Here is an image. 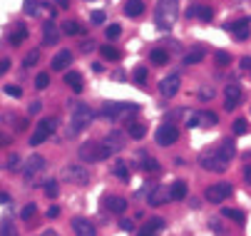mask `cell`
<instances>
[{
    "instance_id": "obj_1",
    "label": "cell",
    "mask_w": 251,
    "mask_h": 236,
    "mask_svg": "<svg viewBox=\"0 0 251 236\" xmlns=\"http://www.w3.org/2000/svg\"><path fill=\"white\" fill-rule=\"evenodd\" d=\"M234 157V140H224L217 149H211L199 157V164L209 172H226V166Z\"/></svg>"
},
{
    "instance_id": "obj_2",
    "label": "cell",
    "mask_w": 251,
    "mask_h": 236,
    "mask_svg": "<svg viewBox=\"0 0 251 236\" xmlns=\"http://www.w3.org/2000/svg\"><path fill=\"white\" fill-rule=\"evenodd\" d=\"M176 15H179V0H157L154 18H157V27L159 30H169L174 25Z\"/></svg>"
},
{
    "instance_id": "obj_3",
    "label": "cell",
    "mask_w": 251,
    "mask_h": 236,
    "mask_svg": "<svg viewBox=\"0 0 251 236\" xmlns=\"http://www.w3.org/2000/svg\"><path fill=\"white\" fill-rule=\"evenodd\" d=\"M70 112H73V117H70V134H77V132H82L90 122H92V110L87 107V105H82V102H70Z\"/></svg>"
},
{
    "instance_id": "obj_4",
    "label": "cell",
    "mask_w": 251,
    "mask_h": 236,
    "mask_svg": "<svg viewBox=\"0 0 251 236\" xmlns=\"http://www.w3.org/2000/svg\"><path fill=\"white\" fill-rule=\"evenodd\" d=\"M137 110L139 107L137 105H129V102H104L102 110H100V115L104 119H125V117H129Z\"/></svg>"
},
{
    "instance_id": "obj_5",
    "label": "cell",
    "mask_w": 251,
    "mask_h": 236,
    "mask_svg": "<svg viewBox=\"0 0 251 236\" xmlns=\"http://www.w3.org/2000/svg\"><path fill=\"white\" fill-rule=\"evenodd\" d=\"M127 144V137H125V132L120 129H112L110 134H104V140H102V149H104V157H115L125 149Z\"/></svg>"
},
{
    "instance_id": "obj_6",
    "label": "cell",
    "mask_w": 251,
    "mask_h": 236,
    "mask_svg": "<svg viewBox=\"0 0 251 236\" xmlns=\"http://www.w3.org/2000/svg\"><path fill=\"white\" fill-rule=\"evenodd\" d=\"M55 127H57V122H55L52 117H43V119L38 122V127H35L32 137H30V147H38V144H43L48 137H52Z\"/></svg>"
},
{
    "instance_id": "obj_7",
    "label": "cell",
    "mask_w": 251,
    "mask_h": 236,
    "mask_svg": "<svg viewBox=\"0 0 251 236\" xmlns=\"http://www.w3.org/2000/svg\"><path fill=\"white\" fill-rule=\"evenodd\" d=\"M77 157L85 162V164H95V162H102V159H107L104 157V149H102V142H85L80 149H77Z\"/></svg>"
},
{
    "instance_id": "obj_8",
    "label": "cell",
    "mask_w": 251,
    "mask_h": 236,
    "mask_svg": "<svg viewBox=\"0 0 251 236\" xmlns=\"http://www.w3.org/2000/svg\"><path fill=\"white\" fill-rule=\"evenodd\" d=\"M231 194H234V187H231L229 182L211 184V187H206V191H204L206 201H211V204H222V201H224L226 196H231Z\"/></svg>"
},
{
    "instance_id": "obj_9",
    "label": "cell",
    "mask_w": 251,
    "mask_h": 236,
    "mask_svg": "<svg viewBox=\"0 0 251 236\" xmlns=\"http://www.w3.org/2000/svg\"><path fill=\"white\" fill-rule=\"evenodd\" d=\"M62 179H65V182H70V184L85 187V184L90 182V172L85 169V166H80V164H70V166H65Z\"/></svg>"
},
{
    "instance_id": "obj_10",
    "label": "cell",
    "mask_w": 251,
    "mask_h": 236,
    "mask_svg": "<svg viewBox=\"0 0 251 236\" xmlns=\"http://www.w3.org/2000/svg\"><path fill=\"white\" fill-rule=\"evenodd\" d=\"M154 140H157L159 147H172V144L179 140V129H176L172 122H167V124H162V127L154 132Z\"/></svg>"
},
{
    "instance_id": "obj_11",
    "label": "cell",
    "mask_w": 251,
    "mask_h": 236,
    "mask_svg": "<svg viewBox=\"0 0 251 236\" xmlns=\"http://www.w3.org/2000/svg\"><path fill=\"white\" fill-rule=\"evenodd\" d=\"M224 110L226 112H234L239 105H241V99H244V92H241V87L236 85V82H231V85H226V90H224Z\"/></svg>"
},
{
    "instance_id": "obj_12",
    "label": "cell",
    "mask_w": 251,
    "mask_h": 236,
    "mask_svg": "<svg viewBox=\"0 0 251 236\" xmlns=\"http://www.w3.org/2000/svg\"><path fill=\"white\" fill-rule=\"evenodd\" d=\"M179 87H182V77H179V75H167V77L159 82L162 97H174V94L179 92Z\"/></svg>"
},
{
    "instance_id": "obj_13",
    "label": "cell",
    "mask_w": 251,
    "mask_h": 236,
    "mask_svg": "<svg viewBox=\"0 0 251 236\" xmlns=\"http://www.w3.org/2000/svg\"><path fill=\"white\" fill-rule=\"evenodd\" d=\"M226 30H229V32H234L236 40H246V38L251 35V20H249V18L234 20V23H229V25H226Z\"/></svg>"
},
{
    "instance_id": "obj_14",
    "label": "cell",
    "mask_w": 251,
    "mask_h": 236,
    "mask_svg": "<svg viewBox=\"0 0 251 236\" xmlns=\"http://www.w3.org/2000/svg\"><path fill=\"white\" fill-rule=\"evenodd\" d=\"M150 207H162L167 204V201H172V187H154L152 194L147 196Z\"/></svg>"
},
{
    "instance_id": "obj_15",
    "label": "cell",
    "mask_w": 251,
    "mask_h": 236,
    "mask_svg": "<svg viewBox=\"0 0 251 236\" xmlns=\"http://www.w3.org/2000/svg\"><path fill=\"white\" fill-rule=\"evenodd\" d=\"M45 169V159L43 157H38V154H32L30 159H27V164H25V169H23V174H25V179L30 182L35 174H40Z\"/></svg>"
},
{
    "instance_id": "obj_16",
    "label": "cell",
    "mask_w": 251,
    "mask_h": 236,
    "mask_svg": "<svg viewBox=\"0 0 251 236\" xmlns=\"http://www.w3.org/2000/svg\"><path fill=\"white\" fill-rule=\"evenodd\" d=\"M73 229H75L77 236H97V229L92 226V221L90 219H82V216L73 219Z\"/></svg>"
},
{
    "instance_id": "obj_17",
    "label": "cell",
    "mask_w": 251,
    "mask_h": 236,
    "mask_svg": "<svg viewBox=\"0 0 251 236\" xmlns=\"http://www.w3.org/2000/svg\"><path fill=\"white\" fill-rule=\"evenodd\" d=\"M57 40H60V30L55 27L52 20H45V25H43V43L45 45H55Z\"/></svg>"
},
{
    "instance_id": "obj_18",
    "label": "cell",
    "mask_w": 251,
    "mask_h": 236,
    "mask_svg": "<svg viewBox=\"0 0 251 236\" xmlns=\"http://www.w3.org/2000/svg\"><path fill=\"white\" fill-rule=\"evenodd\" d=\"M25 38H27V27H25L23 23H18V25H13V30H10L8 43H10L13 47H18L20 43H25Z\"/></svg>"
},
{
    "instance_id": "obj_19",
    "label": "cell",
    "mask_w": 251,
    "mask_h": 236,
    "mask_svg": "<svg viewBox=\"0 0 251 236\" xmlns=\"http://www.w3.org/2000/svg\"><path fill=\"white\" fill-rule=\"evenodd\" d=\"M73 65V52L70 50H60L52 60V70H67V67Z\"/></svg>"
},
{
    "instance_id": "obj_20",
    "label": "cell",
    "mask_w": 251,
    "mask_h": 236,
    "mask_svg": "<svg viewBox=\"0 0 251 236\" xmlns=\"http://www.w3.org/2000/svg\"><path fill=\"white\" fill-rule=\"evenodd\" d=\"M104 207L110 212H115V214H125L127 212V199H122V196H107Z\"/></svg>"
},
{
    "instance_id": "obj_21",
    "label": "cell",
    "mask_w": 251,
    "mask_h": 236,
    "mask_svg": "<svg viewBox=\"0 0 251 236\" xmlns=\"http://www.w3.org/2000/svg\"><path fill=\"white\" fill-rule=\"evenodd\" d=\"M187 18H199V20L209 23L211 20V8H206V5H192L187 10Z\"/></svg>"
},
{
    "instance_id": "obj_22",
    "label": "cell",
    "mask_w": 251,
    "mask_h": 236,
    "mask_svg": "<svg viewBox=\"0 0 251 236\" xmlns=\"http://www.w3.org/2000/svg\"><path fill=\"white\" fill-rule=\"evenodd\" d=\"M65 85L73 87V92H82L85 90V82H82V75L80 72H67L65 75Z\"/></svg>"
},
{
    "instance_id": "obj_23",
    "label": "cell",
    "mask_w": 251,
    "mask_h": 236,
    "mask_svg": "<svg viewBox=\"0 0 251 236\" xmlns=\"http://www.w3.org/2000/svg\"><path fill=\"white\" fill-rule=\"evenodd\" d=\"M62 32L65 35H85V27L77 20H65L62 23Z\"/></svg>"
},
{
    "instance_id": "obj_24",
    "label": "cell",
    "mask_w": 251,
    "mask_h": 236,
    "mask_svg": "<svg viewBox=\"0 0 251 236\" xmlns=\"http://www.w3.org/2000/svg\"><path fill=\"white\" fill-rule=\"evenodd\" d=\"M127 134H129L132 140H142V137L147 134V127L142 124V122H129V124H127Z\"/></svg>"
},
{
    "instance_id": "obj_25",
    "label": "cell",
    "mask_w": 251,
    "mask_h": 236,
    "mask_svg": "<svg viewBox=\"0 0 251 236\" xmlns=\"http://www.w3.org/2000/svg\"><path fill=\"white\" fill-rule=\"evenodd\" d=\"M125 13L127 15H142V13H145V3H142V0H127Z\"/></svg>"
},
{
    "instance_id": "obj_26",
    "label": "cell",
    "mask_w": 251,
    "mask_h": 236,
    "mask_svg": "<svg viewBox=\"0 0 251 236\" xmlns=\"http://www.w3.org/2000/svg\"><path fill=\"white\" fill-rule=\"evenodd\" d=\"M184 196H187V184L184 182H174L172 184V199L174 201H182Z\"/></svg>"
},
{
    "instance_id": "obj_27",
    "label": "cell",
    "mask_w": 251,
    "mask_h": 236,
    "mask_svg": "<svg viewBox=\"0 0 251 236\" xmlns=\"http://www.w3.org/2000/svg\"><path fill=\"white\" fill-rule=\"evenodd\" d=\"M159 229H164V221H162V219H152L145 229L139 231V236H152V234H154V231H159Z\"/></svg>"
},
{
    "instance_id": "obj_28",
    "label": "cell",
    "mask_w": 251,
    "mask_h": 236,
    "mask_svg": "<svg viewBox=\"0 0 251 236\" xmlns=\"http://www.w3.org/2000/svg\"><path fill=\"white\" fill-rule=\"evenodd\" d=\"M139 162H142V166H145L147 172H159V164H157V159H152L150 154L142 152V154H139Z\"/></svg>"
},
{
    "instance_id": "obj_29",
    "label": "cell",
    "mask_w": 251,
    "mask_h": 236,
    "mask_svg": "<svg viewBox=\"0 0 251 236\" xmlns=\"http://www.w3.org/2000/svg\"><path fill=\"white\" fill-rule=\"evenodd\" d=\"M201 57H204V47H194V50L187 52L184 62H187V65H197V62H201Z\"/></svg>"
},
{
    "instance_id": "obj_30",
    "label": "cell",
    "mask_w": 251,
    "mask_h": 236,
    "mask_svg": "<svg viewBox=\"0 0 251 236\" xmlns=\"http://www.w3.org/2000/svg\"><path fill=\"white\" fill-rule=\"evenodd\" d=\"M115 177L120 182H129V172H127V164L125 162H115Z\"/></svg>"
},
{
    "instance_id": "obj_31",
    "label": "cell",
    "mask_w": 251,
    "mask_h": 236,
    "mask_svg": "<svg viewBox=\"0 0 251 236\" xmlns=\"http://www.w3.org/2000/svg\"><path fill=\"white\" fill-rule=\"evenodd\" d=\"M0 204H3V209H0V212H3V221H10V194H0Z\"/></svg>"
},
{
    "instance_id": "obj_32",
    "label": "cell",
    "mask_w": 251,
    "mask_h": 236,
    "mask_svg": "<svg viewBox=\"0 0 251 236\" xmlns=\"http://www.w3.org/2000/svg\"><path fill=\"white\" fill-rule=\"evenodd\" d=\"M219 119H217V115L214 112H199V124L201 127H214Z\"/></svg>"
},
{
    "instance_id": "obj_33",
    "label": "cell",
    "mask_w": 251,
    "mask_h": 236,
    "mask_svg": "<svg viewBox=\"0 0 251 236\" xmlns=\"http://www.w3.org/2000/svg\"><path fill=\"white\" fill-rule=\"evenodd\" d=\"M222 216H226V219L236 221L239 226L244 224V212H239V209H224V212H222Z\"/></svg>"
},
{
    "instance_id": "obj_34",
    "label": "cell",
    "mask_w": 251,
    "mask_h": 236,
    "mask_svg": "<svg viewBox=\"0 0 251 236\" xmlns=\"http://www.w3.org/2000/svg\"><path fill=\"white\" fill-rule=\"evenodd\" d=\"M150 60H152V65H167V60H169V55H167L164 50H152V55H150Z\"/></svg>"
},
{
    "instance_id": "obj_35",
    "label": "cell",
    "mask_w": 251,
    "mask_h": 236,
    "mask_svg": "<svg viewBox=\"0 0 251 236\" xmlns=\"http://www.w3.org/2000/svg\"><path fill=\"white\" fill-rule=\"evenodd\" d=\"M100 52H102V57H104V60H120V52H117L112 45H104V47H100Z\"/></svg>"
},
{
    "instance_id": "obj_36",
    "label": "cell",
    "mask_w": 251,
    "mask_h": 236,
    "mask_svg": "<svg viewBox=\"0 0 251 236\" xmlns=\"http://www.w3.org/2000/svg\"><path fill=\"white\" fill-rule=\"evenodd\" d=\"M38 60H40V52H38V50H32V52L25 55L23 65H25V67H32V65H38Z\"/></svg>"
},
{
    "instance_id": "obj_37",
    "label": "cell",
    "mask_w": 251,
    "mask_h": 236,
    "mask_svg": "<svg viewBox=\"0 0 251 236\" xmlns=\"http://www.w3.org/2000/svg\"><path fill=\"white\" fill-rule=\"evenodd\" d=\"M50 85V75L48 72H40L38 77H35V87H38V90H45Z\"/></svg>"
},
{
    "instance_id": "obj_38",
    "label": "cell",
    "mask_w": 251,
    "mask_h": 236,
    "mask_svg": "<svg viewBox=\"0 0 251 236\" xmlns=\"http://www.w3.org/2000/svg\"><path fill=\"white\" fill-rule=\"evenodd\" d=\"M0 236H18L13 221H3V229H0Z\"/></svg>"
},
{
    "instance_id": "obj_39",
    "label": "cell",
    "mask_w": 251,
    "mask_h": 236,
    "mask_svg": "<svg viewBox=\"0 0 251 236\" xmlns=\"http://www.w3.org/2000/svg\"><path fill=\"white\" fill-rule=\"evenodd\" d=\"M35 212H38V209H35V204H25V207H23V212H20V216H23L25 221H30V219L35 216Z\"/></svg>"
},
{
    "instance_id": "obj_40",
    "label": "cell",
    "mask_w": 251,
    "mask_h": 236,
    "mask_svg": "<svg viewBox=\"0 0 251 236\" xmlns=\"http://www.w3.org/2000/svg\"><path fill=\"white\" fill-rule=\"evenodd\" d=\"M120 35H122V27L120 25H110V27H107V38H110V40H115Z\"/></svg>"
},
{
    "instance_id": "obj_41",
    "label": "cell",
    "mask_w": 251,
    "mask_h": 236,
    "mask_svg": "<svg viewBox=\"0 0 251 236\" xmlns=\"http://www.w3.org/2000/svg\"><path fill=\"white\" fill-rule=\"evenodd\" d=\"M134 80H137L139 85L147 82V70H145V67H137V70H134Z\"/></svg>"
},
{
    "instance_id": "obj_42",
    "label": "cell",
    "mask_w": 251,
    "mask_h": 236,
    "mask_svg": "<svg viewBox=\"0 0 251 236\" xmlns=\"http://www.w3.org/2000/svg\"><path fill=\"white\" fill-rule=\"evenodd\" d=\"M229 62H231V55H229V52H224V50H219V52H217V65H222V67H224V65H229Z\"/></svg>"
},
{
    "instance_id": "obj_43",
    "label": "cell",
    "mask_w": 251,
    "mask_h": 236,
    "mask_svg": "<svg viewBox=\"0 0 251 236\" xmlns=\"http://www.w3.org/2000/svg\"><path fill=\"white\" fill-rule=\"evenodd\" d=\"M5 166H8V169H18V166H20V157L18 154H10L8 162H5Z\"/></svg>"
},
{
    "instance_id": "obj_44",
    "label": "cell",
    "mask_w": 251,
    "mask_h": 236,
    "mask_svg": "<svg viewBox=\"0 0 251 236\" xmlns=\"http://www.w3.org/2000/svg\"><path fill=\"white\" fill-rule=\"evenodd\" d=\"M211 97H214V90H209V87H201L199 90V99H201V102H209Z\"/></svg>"
},
{
    "instance_id": "obj_45",
    "label": "cell",
    "mask_w": 251,
    "mask_h": 236,
    "mask_svg": "<svg viewBox=\"0 0 251 236\" xmlns=\"http://www.w3.org/2000/svg\"><path fill=\"white\" fill-rule=\"evenodd\" d=\"M90 20H92V25H102V23H104V13H102V10H95V13L90 15Z\"/></svg>"
},
{
    "instance_id": "obj_46",
    "label": "cell",
    "mask_w": 251,
    "mask_h": 236,
    "mask_svg": "<svg viewBox=\"0 0 251 236\" xmlns=\"http://www.w3.org/2000/svg\"><path fill=\"white\" fill-rule=\"evenodd\" d=\"M45 194L48 196H57V182H48L45 184Z\"/></svg>"
},
{
    "instance_id": "obj_47",
    "label": "cell",
    "mask_w": 251,
    "mask_h": 236,
    "mask_svg": "<svg viewBox=\"0 0 251 236\" xmlns=\"http://www.w3.org/2000/svg\"><path fill=\"white\" fill-rule=\"evenodd\" d=\"M5 94H10V97H20V94H23V90H20V87H15V85H8V87H5Z\"/></svg>"
},
{
    "instance_id": "obj_48",
    "label": "cell",
    "mask_w": 251,
    "mask_h": 236,
    "mask_svg": "<svg viewBox=\"0 0 251 236\" xmlns=\"http://www.w3.org/2000/svg\"><path fill=\"white\" fill-rule=\"evenodd\" d=\"M246 129H249V124H246L244 119H236V124H234V132H236V134H244Z\"/></svg>"
},
{
    "instance_id": "obj_49",
    "label": "cell",
    "mask_w": 251,
    "mask_h": 236,
    "mask_svg": "<svg viewBox=\"0 0 251 236\" xmlns=\"http://www.w3.org/2000/svg\"><path fill=\"white\" fill-rule=\"evenodd\" d=\"M38 3H35V0H25V13H38Z\"/></svg>"
},
{
    "instance_id": "obj_50",
    "label": "cell",
    "mask_w": 251,
    "mask_h": 236,
    "mask_svg": "<svg viewBox=\"0 0 251 236\" xmlns=\"http://www.w3.org/2000/svg\"><path fill=\"white\" fill-rule=\"evenodd\" d=\"M48 216H50V219L60 216V207H50V209H48Z\"/></svg>"
},
{
    "instance_id": "obj_51",
    "label": "cell",
    "mask_w": 251,
    "mask_h": 236,
    "mask_svg": "<svg viewBox=\"0 0 251 236\" xmlns=\"http://www.w3.org/2000/svg\"><path fill=\"white\" fill-rule=\"evenodd\" d=\"M241 67H244V70H251V57H249V55L241 57Z\"/></svg>"
},
{
    "instance_id": "obj_52",
    "label": "cell",
    "mask_w": 251,
    "mask_h": 236,
    "mask_svg": "<svg viewBox=\"0 0 251 236\" xmlns=\"http://www.w3.org/2000/svg\"><path fill=\"white\" fill-rule=\"evenodd\" d=\"M120 226H122V229H125V231H129V229H132V226H134V224H132V221H129V219H122V221H120Z\"/></svg>"
},
{
    "instance_id": "obj_53",
    "label": "cell",
    "mask_w": 251,
    "mask_h": 236,
    "mask_svg": "<svg viewBox=\"0 0 251 236\" xmlns=\"http://www.w3.org/2000/svg\"><path fill=\"white\" fill-rule=\"evenodd\" d=\"M82 50H85V52H90V50H95V43H90V40H85V43H82Z\"/></svg>"
},
{
    "instance_id": "obj_54",
    "label": "cell",
    "mask_w": 251,
    "mask_h": 236,
    "mask_svg": "<svg viewBox=\"0 0 251 236\" xmlns=\"http://www.w3.org/2000/svg\"><path fill=\"white\" fill-rule=\"evenodd\" d=\"M244 179L251 184V166H244Z\"/></svg>"
},
{
    "instance_id": "obj_55",
    "label": "cell",
    "mask_w": 251,
    "mask_h": 236,
    "mask_svg": "<svg viewBox=\"0 0 251 236\" xmlns=\"http://www.w3.org/2000/svg\"><path fill=\"white\" fill-rule=\"evenodd\" d=\"M8 67H10V62L3 60V62H0V72H8Z\"/></svg>"
},
{
    "instance_id": "obj_56",
    "label": "cell",
    "mask_w": 251,
    "mask_h": 236,
    "mask_svg": "<svg viewBox=\"0 0 251 236\" xmlns=\"http://www.w3.org/2000/svg\"><path fill=\"white\" fill-rule=\"evenodd\" d=\"M57 5H60L62 10H67V8H70V0H57Z\"/></svg>"
},
{
    "instance_id": "obj_57",
    "label": "cell",
    "mask_w": 251,
    "mask_h": 236,
    "mask_svg": "<svg viewBox=\"0 0 251 236\" xmlns=\"http://www.w3.org/2000/svg\"><path fill=\"white\" fill-rule=\"evenodd\" d=\"M40 236H60V234H57V231H55V229H48V231H43V234H40Z\"/></svg>"
},
{
    "instance_id": "obj_58",
    "label": "cell",
    "mask_w": 251,
    "mask_h": 236,
    "mask_svg": "<svg viewBox=\"0 0 251 236\" xmlns=\"http://www.w3.org/2000/svg\"><path fill=\"white\" fill-rule=\"evenodd\" d=\"M246 157H249V159H251V149H249V152H246Z\"/></svg>"
}]
</instances>
